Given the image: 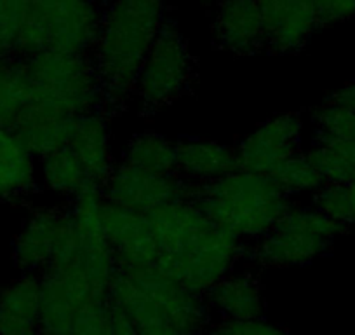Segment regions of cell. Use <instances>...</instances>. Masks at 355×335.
I'll list each match as a JSON object with an SVG mask.
<instances>
[{
  "label": "cell",
  "instance_id": "cell-1",
  "mask_svg": "<svg viewBox=\"0 0 355 335\" xmlns=\"http://www.w3.org/2000/svg\"><path fill=\"white\" fill-rule=\"evenodd\" d=\"M148 217L159 245L157 268L202 295L245 254V243L211 222L193 199L164 204Z\"/></svg>",
  "mask_w": 355,
  "mask_h": 335
},
{
  "label": "cell",
  "instance_id": "cell-2",
  "mask_svg": "<svg viewBox=\"0 0 355 335\" xmlns=\"http://www.w3.org/2000/svg\"><path fill=\"white\" fill-rule=\"evenodd\" d=\"M169 0H112L101 11L91 49L108 111H121L135 98L141 65L167 22Z\"/></svg>",
  "mask_w": 355,
  "mask_h": 335
},
{
  "label": "cell",
  "instance_id": "cell-3",
  "mask_svg": "<svg viewBox=\"0 0 355 335\" xmlns=\"http://www.w3.org/2000/svg\"><path fill=\"white\" fill-rule=\"evenodd\" d=\"M193 201L211 222L244 243H254L270 232L291 206L274 177L245 170L197 186Z\"/></svg>",
  "mask_w": 355,
  "mask_h": 335
},
{
  "label": "cell",
  "instance_id": "cell-4",
  "mask_svg": "<svg viewBox=\"0 0 355 335\" xmlns=\"http://www.w3.org/2000/svg\"><path fill=\"white\" fill-rule=\"evenodd\" d=\"M103 9L94 0H26V18L16 56L40 51L89 54Z\"/></svg>",
  "mask_w": 355,
  "mask_h": 335
},
{
  "label": "cell",
  "instance_id": "cell-5",
  "mask_svg": "<svg viewBox=\"0 0 355 335\" xmlns=\"http://www.w3.org/2000/svg\"><path fill=\"white\" fill-rule=\"evenodd\" d=\"M348 225L333 220L315 206H289L270 232L245 248L244 257L259 269L306 265L322 257Z\"/></svg>",
  "mask_w": 355,
  "mask_h": 335
},
{
  "label": "cell",
  "instance_id": "cell-6",
  "mask_svg": "<svg viewBox=\"0 0 355 335\" xmlns=\"http://www.w3.org/2000/svg\"><path fill=\"white\" fill-rule=\"evenodd\" d=\"M32 98L49 101L71 115L103 111V88L91 54L40 51L25 58Z\"/></svg>",
  "mask_w": 355,
  "mask_h": 335
},
{
  "label": "cell",
  "instance_id": "cell-7",
  "mask_svg": "<svg viewBox=\"0 0 355 335\" xmlns=\"http://www.w3.org/2000/svg\"><path fill=\"white\" fill-rule=\"evenodd\" d=\"M196 63L189 42L167 19L153 40L136 79L135 98L146 114L167 107L192 88Z\"/></svg>",
  "mask_w": 355,
  "mask_h": 335
},
{
  "label": "cell",
  "instance_id": "cell-8",
  "mask_svg": "<svg viewBox=\"0 0 355 335\" xmlns=\"http://www.w3.org/2000/svg\"><path fill=\"white\" fill-rule=\"evenodd\" d=\"M101 190L108 203L148 215L164 204L193 199L197 186L178 172L150 173L121 161L114 166Z\"/></svg>",
  "mask_w": 355,
  "mask_h": 335
},
{
  "label": "cell",
  "instance_id": "cell-9",
  "mask_svg": "<svg viewBox=\"0 0 355 335\" xmlns=\"http://www.w3.org/2000/svg\"><path fill=\"white\" fill-rule=\"evenodd\" d=\"M40 276L39 335H71L80 311L108 300V292L96 288L82 276L60 269H46Z\"/></svg>",
  "mask_w": 355,
  "mask_h": 335
},
{
  "label": "cell",
  "instance_id": "cell-10",
  "mask_svg": "<svg viewBox=\"0 0 355 335\" xmlns=\"http://www.w3.org/2000/svg\"><path fill=\"white\" fill-rule=\"evenodd\" d=\"M148 295L157 309L187 335H206L213 314L202 293L193 292L157 265L125 271Z\"/></svg>",
  "mask_w": 355,
  "mask_h": 335
},
{
  "label": "cell",
  "instance_id": "cell-11",
  "mask_svg": "<svg viewBox=\"0 0 355 335\" xmlns=\"http://www.w3.org/2000/svg\"><path fill=\"white\" fill-rule=\"evenodd\" d=\"M303 122L295 114H282L259 124L241 140L237 152L239 170L274 175L282 163L300 152Z\"/></svg>",
  "mask_w": 355,
  "mask_h": 335
},
{
  "label": "cell",
  "instance_id": "cell-12",
  "mask_svg": "<svg viewBox=\"0 0 355 335\" xmlns=\"http://www.w3.org/2000/svg\"><path fill=\"white\" fill-rule=\"evenodd\" d=\"M103 231L119 271H136L155 265L159 245L146 213L105 203Z\"/></svg>",
  "mask_w": 355,
  "mask_h": 335
},
{
  "label": "cell",
  "instance_id": "cell-13",
  "mask_svg": "<svg viewBox=\"0 0 355 335\" xmlns=\"http://www.w3.org/2000/svg\"><path fill=\"white\" fill-rule=\"evenodd\" d=\"M68 225V208H35L12 245V259L21 272L42 275L53 262L60 239Z\"/></svg>",
  "mask_w": 355,
  "mask_h": 335
},
{
  "label": "cell",
  "instance_id": "cell-14",
  "mask_svg": "<svg viewBox=\"0 0 355 335\" xmlns=\"http://www.w3.org/2000/svg\"><path fill=\"white\" fill-rule=\"evenodd\" d=\"M213 40L220 49L239 56L266 49V26L258 0H214Z\"/></svg>",
  "mask_w": 355,
  "mask_h": 335
},
{
  "label": "cell",
  "instance_id": "cell-15",
  "mask_svg": "<svg viewBox=\"0 0 355 335\" xmlns=\"http://www.w3.org/2000/svg\"><path fill=\"white\" fill-rule=\"evenodd\" d=\"M266 26V49L296 53L309 44L319 23L313 0H258Z\"/></svg>",
  "mask_w": 355,
  "mask_h": 335
},
{
  "label": "cell",
  "instance_id": "cell-16",
  "mask_svg": "<svg viewBox=\"0 0 355 335\" xmlns=\"http://www.w3.org/2000/svg\"><path fill=\"white\" fill-rule=\"evenodd\" d=\"M75 115L61 111L49 101L32 98L19 114L12 129L26 149L40 159L68 145Z\"/></svg>",
  "mask_w": 355,
  "mask_h": 335
},
{
  "label": "cell",
  "instance_id": "cell-17",
  "mask_svg": "<svg viewBox=\"0 0 355 335\" xmlns=\"http://www.w3.org/2000/svg\"><path fill=\"white\" fill-rule=\"evenodd\" d=\"M68 147L84 164L85 172L94 186L103 187L115 166L107 112L98 111L77 115Z\"/></svg>",
  "mask_w": 355,
  "mask_h": 335
},
{
  "label": "cell",
  "instance_id": "cell-18",
  "mask_svg": "<svg viewBox=\"0 0 355 335\" xmlns=\"http://www.w3.org/2000/svg\"><path fill=\"white\" fill-rule=\"evenodd\" d=\"M204 299L218 320H251L265 313L261 283L251 271H232L211 286Z\"/></svg>",
  "mask_w": 355,
  "mask_h": 335
},
{
  "label": "cell",
  "instance_id": "cell-19",
  "mask_svg": "<svg viewBox=\"0 0 355 335\" xmlns=\"http://www.w3.org/2000/svg\"><path fill=\"white\" fill-rule=\"evenodd\" d=\"M235 170H239L235 147L202 138L176 143V172L193 186L214 182Z\"/></svg>",
  "mask_w": 355,
  "mask_h": 335
},
{
  "label": "cell",
  "instance_id": "cell-20",
  "mask_svg": "<svg viewBox=\"0 0 355 335\" xmlns=\"http://www.w3.org/2000/svg\"><path fill=\"white\" fill-rule=\"evenodd\" d=\"M37 157L12 128H0V203H18L39 187Z\"/></svg>",
  "mask_w": 355,
  "mask_h": 335
},
{
  "label": "cell",
  "instance_id": "cell-21",
  "mask_svg": "<svg viewBox=\"0 0 355 335\" xmlns=\"http://www.w3.org/2000/svg\"><path fill=\"white\" fill-rule=\"evenodd\" d=\"M40 276L23 272L0 290V335H39Z\"/></svg>",
  "mask_w": 355,
  "mask_h": 335
},
{
  "label": "cell",
  "instance_id": "cell-22",
  "mask_svg": "<svg viewBox=\"0 0 355 335\" xmlns=\"http://www.w3.org/2000/svg\"><path fill=\"white\" fill-rule=\"evenodd\" d=\"M108 299L128 316L138 335H187L174 327L125 271H117Z\"/></svg>",
  "mask_w": 355,
  "mask_h": 335
},
{
  "label": "cell",
  "instance_id": "cell-23",
  "mask_svg": "<svg viewBox=\"0 0 355 335\" xmlns=\"http://www.w3.org/2000/svg\"><path fill=\"white\" fill-rule=\"evenodd\" d=\"M39 173L44 189L68 199H75L91 187H98L68 145L40 157Z\"/></svg>",
  "mask_w": 355,
  "mask_h": 335
},
{
  "label": "cell",
  "instance_id": "cell-24",
  "mask_svg": "<svg viewBox=\"0 0 355 335\" xmlns=\"http://www.w3.org/2000/svg\"><path fill=\"white\" fill-rule=\"evenodd\" d=\"M32 93L25 58L0 56V128L15 126Z\"/></svg>",
  "mask_w": 355,
  "mask_h": 335
},
{
  "label": "cell",
  "instance_id": "cell-25",
  "mask_svg": "<svg viewBox=\"0 0 355 335\" xmlns=\"http://www.w3.org/2000/svg\"><path fill=\"white\" fill-rule=\"evenodd\" d=\"M122 163L150 173L176 172V143L159 133L145 131L132 136Z\"/></svg>",
  "mask_w": 355,
  "mask_h": 335
},
{
  "label": "cell",
  "instance_id": "cell-26",
  "mask_svg": "<svg viewBox=\"0 0 355 335\" xmlns=\"http://www.w3.org/2000/svg\"><path fill=\"white\" fill-rule=\"evenodd\" d=\"M306 154L326 183H348L355 179V142L317 140Z\"/></svg>",
  "mask_w": 355,
  "mask_h": 335
},
{
  "label": "cell",
  "instance_id": "cell-27",
  "mask_svg": "<svg viewBox=\"0 0 355 335\" xmlns=\"http://www.w3.org/2000/svg\"><path fill=\"white\" fill-rule=\"evenodd\" d=\"M272 177L289 197L295 194L317 193L326 183L315 164L310 161L309 154L302 152H296L286 163H282Z\"/></svg>",
  "mask_w": 355,
  "mask_h": 335
},
{
  "label": "cell",
  "instance_id": "cell-28",
  "mask_svg": "<svg viewBox=\"0 0 355 335\" xmlns=\"http://www.w3.org/2000/svg\"><path fill=\"white\" fill-rule=\"evenodd\" d=\"M315 140L355 142V111L326 101L312 115Z\"/></svg>",
  "mask_w": 355,
  "mask_h": 335
},
{
  "label": "cell",
  "instance_id": "cell-29",
  "mask_svg": "<svg viewBox=\"0 0 355 335\" xmlns=\"http://www.w3.org/2000/svg\"><path fill=\"white\" fill-rule=\"evenodd\" d=\"M26 18V0H0V56L16 54Z\"/></svg>",
  "mask_w": 355,
  "mask_h": 335
},
{
  "label": "cell",
  "instance_id": "cell-30",
  "mask_svg": "<svg viewBox=\"0 0 355 335\" xmlns=\"http://www.w3.org/2000/svg\"><path fill=\"white\" fill-rule=\"evenodd\" d=\"M313 206L340 224H354L347 183H324L317 193H313Z\"/></svg>",
  "mask_w": 355,
  "mask_h": 335
},
{
  "label": "cell",
  "instance_id": "cell-31",
  "mask_svg": "<svg viewBox=\"0 0 355 335\" xmlns=\"http://www.w3.org/2000/svg\"><path fill=\"white\" fill-rule=\"evenodd\" d=\"M206 335H295L288 328L265 320L263 316L251 320L213 321Z\"/></svg>",
  "mask_w": 355,
  "mask_h": 335
},
{
  "label": "cell",
  "instance_id": "cell-32",
  "mask_svg": "<svg viewBox=\"0 0 355 335\" xmlns=\"http://www.w3.org/2000/svg\"><path fill=\"white\" fill-rule=\"evenodd\" d=\"M112 313L114 309H112L110 299L105 302L91 304L77 316L71 335H110Z\"/></svg>",
  "mask_w": 355,
  "mask_h": 335
},
{
  "label": "cell",
  "instance_id": "cell-33",
  "mask_svg": "<svg viewBox=\"0 0 355 335\" xmlns=\"http://www.w3.org/2000/svg\"><path fill=\"white\" fill-rule=\"evenodd\" d=\"M319 28L355 16V0H313Z\"/></svg>",
  "mask_w": 355,
  "mask_h": 335
},
{
  "label": "cell",
  "instance_id": "cell-34",
  "mask_svg": "<svg viewBox=\"0 0 355 335\" xmlns=\"http://www.w3.org/2000/svg\"><path fill=\"white\" fill-rule=\"evenodd\" d=\"M112 309H114V313H112V334L110 335H138L136 334L135 327H132V323L128 320V316H125L122 311H119L114 304H112Z\"/></svg>",
  "mask_w": 355,
  "mask_h": 335
},
{
  "label": "cell",
  "instance_id": "cell-35",
  "mask_svg": "<svg viewBox=\"0 0 355 335\" xmlns=\"http://www.w3.org/2000/svg\"><path fill=\"white\" fill-rule=\"evenodd\" d=\"M326 101H331V104L343 105V107L354 108L355 111V81L348 82L343 88H340L338 91H334Z\"/></svg>",
  "mask_w": 355,
  "mask_h": 335
},
{
  "label": "cell",
  "instance_id": "cell-36",
  "mask_svg": "<svg viewBox=\"0 0 355 335\" xmlns=\"http://www.w3.org/2000/svg\"><path fill=\"white\" fill-rule=\"evenodd\" d=\"M348 187V196H350V204H352V222L355 224V179L352 182L347 183Z\"/></svg>",
  "mask_w": 355,
  "mask_h": 335
},
{
  "label": "cell",
  "instance_id": "cell-37",
  "mask_svg": "<svg viewBox=\"0 0 355 335\" xmlns=\"http://www.w3.org/2000/svg\"><path fill=\"white\" fill-rule=\"evenodd\" d=\"M94 2H96V4H98V6H100V8H101V9H103V8H105V6H108V4H110L112 0H94Z\"/></svg>",
  "mask_w": 355,
  "mask_h": 335
},
{
  "label": "cell",
  "instance_id": "cell-38",
  "mask_svg": "<svg viewBox=\"0 0 355 335\" xmlns=\"http://www.w3.org/2000/svg\"><path fill=\"white\" fill-rule=\"evenodd\" d=\"M211 2H214V0H211Z\"/></svg>",
  "mask_w": 355,
  "mask_h": 335
}]
</instances>
